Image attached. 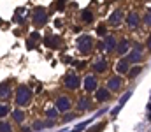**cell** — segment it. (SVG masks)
I'll return each instance as SVG.
<instances>
[{"label":"cell","mask_w":151,"mask_h":132,"mask_svg":"<svg viewBox=\"0 0 151 132\" xmlns=\"http://www.w3.org/2000/svg\"><path fill=\"white\" fill-rule=\"evenodd\" d=\"M32 99H34L32 88L28 87V85H18L16 92H14V104H16V107H21L23 109V107L30 106Z\"/></svg>","instance_id":"cell-1"},{"label":"cell","mask_w":151,"mask_h":132,"mask_svg":"<svg viewBox=\"0 0 151 132\" xmlns=\"http://www.w3.org/2000/svg\"><path fill=\"white\" fill-rule=\"evenodd\" d=\"M76 48L81 55H90L93 53V48H95V41L90 34H81L77 39H76Z\"/></svg>","instance_id":"cell-2"},{"label":"cell","mask_w":151,"mask_h":132,"mask_svg":"<svg viewBox=\"0 0 151 132\" xmlns=\"http://www.w3.org/2000/svg\"><path fill=\"white\" fill-rule=\"evenodd\" d=\"M63 87L70 92H77L79 88L83 87V78L76 72V71H69L63 78Z\"/></svg>","instance_id":"cell-3"},{"label":"cell","mask_w":151,"mask_h":132,"mask_svg":"<svg viewBox=\"0 0 151 132\" xmlns=\"http://www.w3.org/2000/svg\"><path fill=\"white\" fill-rule=\"evenodd\" d=\"M72 107H74V102H72V99L69 95H58L55 99V109L60 115H65V113L72 111Z\"/></svg>","instance_id":"cell-4"},{"label":"cell","mask_w":151,"mask_h":132,"mask_svg":"<svg viewBox=\"0 0 151 132\" xmlns=\"http://www.w3.org/2000/svg\"><path fill=\"white\" fill-rule=\"evenodd\" d=\"M125 60H127L130 65H139V63L144 60L142 46H141V44H134V46H132V49L128 51V55L125 56Z\"/></svg>","instance_id":"cell-5"},{"label":"cell","mask_w":151,"mask_h":132,"mask_svg":"<svg viewBox=\"0 0 151 132\" xmlns=\"http://www.w3.org/2000/svg\"><path fill=\"white\" fill-rule=\"evenodd\" d=\"M123 85H125V79H123V76H118V74L109 76L107 81H106V88H107L111 93H118V92L123 88Z\"/></svg>","instance_id":"cell-6"},{"label":"cell","mask_w":151,"mask_h":132,"mask_svg":"<svg viewBox=\"0 0 151 132\" xmlns=\"http://www.w3.org/2000/svg\"><path fill=\"white\" fill-rule=\"evenodd\" d=\"M99 87H100V85H99L97 74H86V76L83 78V90H84L86 93H95Z\"/></svg>","instance_id":"cell-7"},{"label":"cell","mask_w":151,"mask_h":132,"mask_svg":"<svg viewBox=\"0 0 151 132\" xmlns=\"http://www.w3.org/2000/svg\"><path fill=\"white\" fill-rule=\"evenodd\" d=\"M141 23H142V19H141L139 12L130 11L128 14H125V27H127L128 30H137V28L141 27Z\"/></svg>","instance_id":"cell-8"},{"label":"cell","mask_w":151,"mask_h":132,"mask_svg":"<svg viewBox=\"0 0 151 132\" xmlns=\"http://www.w3.org/2000/svg\"><path fill=\"white\" fill-rule=\"evenodd\" d=\"M47 19H49V16H47L46 9H42V7H37V9H34V14H32V21H34V25H35L37 28H42V27L47 23Z\"/></svg>","instance_id":"cell-9"},{"label":"cell","mask_w":151,"mask_h":132,"mask_svg":"<svg viewBox=\"0 0 151 132\" xmlns=\"http://www.w3.org/2000/svg\"><path fill=\"white\" fill-rule=\"evenodd\" d=\"M93 100L90 99V95H79L77 100H76V107H77V113H84V111H91L93 109Z\"/></svg>","instance_id":"cell-10"},{"label":"cell","mask_w":151,"mask_h":132,"mask_svg":"<svg viewBox=\"0 0 151 132\" xmlns=\"http://www.w3.org/2000/svg\"><path fill=\"white\" fill-rule=\"evenodd\" d=\"M132 49V44L130 41L127 39V37H121V39H118V44H116V51H114V55L118 56V58H125L127 55H128V51Z\"/></svg>","instance_id":"cell-11"},{"label":"cell","mask_w":151,"mask_h":132,"mask_svg":"<svg viewBox=\"0 0 151 132\" xmlns=\"http://www.w3.org/2000/svg\"><path fill=\"white\" fill-rule=\"evenodd\" d=\"M125 23V12H123V9H114L113 12H111V16L107 18V25L109 27H121Z\"/></svg>","instance_id":"cell-12"},{"label":"cell","mask_w":151,"mask_h":132,"mask_svg":"<svg viewBox=\"0 0 151 132\" xmlns=\"http://www.w3.org/2000/svg\"><path fill=\"white\" fill-rule=\"evenodd\" d=\"M91 69H93V74H104L109 71V62L106 56H99L93 63H91Z\"/></svg>","instance_id":"cell-13"},{"label":"cell","mask_w":151,"mask_h":132,"mask_svg":"<svg viewBox=\"0 0 151 132\" xmlns=\"http://www.w3.org/2000/svg\"><path fill=\"white\" fill-rule=\"evenodd\" d=\"M93 99H95V102L104 104V102H109V100L113 99V93H111L106 87H99L97 88V92L93 93Z\"/></svg>","instance_id":"cell-14"},{"label":"cell","mask_w":151,"mask_h":132,"mask_svg":"<svg viewBox=\"0 0 151 132\" xmlns=\"http://www.w3.org/2000/svg\"><path fill=\"white\" fill-rule=\"evenodd\" d=\"M116 44H118V37L113 35V34H107V35L104 37V41H102V49L111 55V53L116 51Z\"/></svg>","instance_id":"cell-15"},{"label":"cell","mask_w":151,"mask_h":132,"mask_svg":"<svg viewBox=\"0 0 151 132\" xmlns=\"http://www.w3.org/2000/svg\"><path fill=\"white\" fill-rule=\"evenodd\" d=\"M25 120H27V113L21 107H14L11 111V122H14L18 125H25Z\"/></svg>","instance_id":"cell-16"},{"label":"cell","mask_w":151,"mask_h":132,"mask_svg":"<svg viewBox=\"0 0 151 132\" xmlns=\"http://www.w3.org/2000/svg\"><path fill=\"white\" fill-rule=\"evenodd\" d=\"M114 71H116L118 76H127L128 71H130V63H128L125 58H119V60L116 62V65H114Z\"/></svg>","instance_id":"cell-17"},{"label":"cell","mask_w":151,"mask_h":132,"mask_svg":"<svg viewBox=\"0 0 151 132\" xmlns=\"http://www.w3.org/2000/svg\"><path fill=\"white\" fill-rule=\"evenodd\" d=\"M12 88L9 85V81H2L0 83V102H7V99L12 95Z\"/></svg>","instance_id":"cell-18"},{"label":"cell","mask_w":151,"mask_h":132,"mask_svg":"<svg viewBox=\"0 0 151 132\" xmlns=\"http://www.w3.org/2000/svg\"><path fill=\"white\" fill-rule=\"evenodd\" d=\"M11 111L12 107L7 102H0V120H5L7 116H11Z\"/></svg>","instance_id":"cell-19"},{"label":"cell","mask_w":151,"mask_h":132,"mask_svg":"<svg viewBox=\"0 0 151 132\" xmlns=\"http://www.w3.org/2000/svg\"><path fill=\"white\" fill-rule=\"evenodd\" d=\"M141 72H142V65H132L127 76H128L130 79H135V78H137V76H139Z\"/></svg>","instance_id":"cell-20"},{"label":"cell","mask_w":151,"mask_h":132,"mask_svg":"<svg viewBox=\"0 0 151 132\" xmlns=\"http://www.w3.org/2000/svg\"><path fill=\"white\" fill-rule=\"evenodd\" d=\"M0 132H14L12 122H9L7 118L5 120H0Z\"/></svg>","instance_id":"cell-21"},{"label":"cell","mask_w":151,"mask_h":132,"mask_svg":"<svg viewBox=\"0 0 151 132\" xmlns=\"http://www.w3.org/2000/svg\"><path fill=\"white\" fill-rule=\"evenodd\" d=\"M130 95H132V92H125V93L121 95V99H119V104H118V107H116V109H113V116H114V115H118V111H119V109H121V106H123V104H125V102H127V100L130 99Z\"/></svg>","instance_id":"cell-22"},{"label":"cell","mask_w":151,"mask_h":132,"mask_svg":"<svg viewBox=\"0 0 151 132\" xmlns=\"http://www.w3.org/2000/svg\"><path fill=\"white\" fill-rule=\"evenodd\" d=\"M79 116V113L77 111H69V113H65V115H62V123H69V122H72Z\"/></svg>","instance_id":"cell-23"},{"label":"cell","mask_w":151,"mask_h":132,"mask_svg":"<svg viewBox=\"0 0 151 132\" xmlns=\"http://www.w3.org/2000/svg\"><path fill=\"white\" fill-rule=\"evenodd\" d=\"M81 19H83V23H91V21H93V12H91L90 9H83Z\"/></svg>","instance_id":"cell-24"},{"label":"cell","mask_w":151,"mask_h":132,"mask_svg":"<svg viewBox=\"0 0 151 132\" xmlns=\"http://www.w3.org/2000/svg\"><path fill=\"white\" fill-rule=\"evenodd\" d=\"M44 43L47 44L49 48H58V37H55V35H46V37H44Z\"/></svg>","instance_id":"cell-25"},{"label":"cell","mask_w":151,"mask_h":132,"mask_svg":"<svg viewBox=\"0 0 151 132\" xmlns=\"http://www.w3.org/2000/svg\"><path fill=\"white\" fill-rule=\"evenodd\" d=\"M60 116V113L55 109V107H49V109H46V118L47 120H56Z\"/></svg>","instance_id":"cell-26"},{"label":"cell","mask_w":151,"mask_h":132,"mask_svg":"<svg viewBox=\"0 0 151 132\" xmlns=\"http://www.w3.org/2000/svg\"><path fill=\"white\" fill-rule=\"evenodd\" d=\"M142 23H144L146 27H150V28H151V7H148L146 14H144V18H142Z\"/></svg>","instance_id":"cell-27"},{"label":"cell","mask_w":151,"mask_h":132,"mask_svg":"<svg viewBox=\"0 0 151 132\" xmlns=\"http://www.w3.org/2000/svg\"><path fill=\"white\" fill-rule=\"evenodd\" d=\"M42 129H46V125H44V122H42V120H37V122H34V125H32V131H34V132L42 131Z\"/></svg>","instance_id":"cell-28"},{"label":"cell","mask_w":151,"mask_h":132,"mask_svg":"<svg viewBox=\"0 0 151 132\" xmlns=\"http://www.w3.org/2000/svg\"><path fill=\"white\" fill-rule=\"evenodd\" d=\"M97 34L104 39V37L107 35V28H106V25H99V27H97Z\"/></svg>","instance_id":"cell-29"},{"label":"cell","mask_w":151,"mask_h":132,"mask_svg":"<svg viewBox=\"0 0 151 132\" xmlns=\"http://www.w3.org/2000/svg\"><path fill=\"white\" fill-rule=\"evenodd\" d=\"M104 127H106V123H97V125L90 127V129H88V132H100Z\"/></svg>","instance_id":"cell-30"},{"label":"cell","mask_w":151,"mask_h":132,"mask_svg":"<svg viewBox=\"0 0 151 132\" xmlns=\"http://www.w3.org/2000/svg\"><path fill=\"white\" fill-rule=\"evenodd\" d=\"M39 37H40V35H39L37 32H32V34H30V43H28V46H32V43L35 46V43L39 41Z\"/></svg>","instance_id":"cell-31"},{"label":"cell","mask_w":151,"mask_h":132,"mask_svg":"<svg viewBox=\"0 0 151 132\" xmlns=\"http://www.w3.org/2000/svg\"><path fill=\"white\" fill-rule=\"evenodd\" d=\"M88 123H90V122H83V123H79V125H77V127H76L72 132H81L83 129H84V127H86V125H88Z\"/></svg>","instance_id":"cell-32"},{"label":"cell","mask_w":151,"mask_h":132,"mask_svg":"<svg viewBox=\"0 0 151 132\" xmlns=\"http://www.w3.org/2000/svg\"><path fill=\"white\" fill-rule=\"evenodd\" d=\"M21 132H34V131H32V127H25V125H21Z\"/></svg>","instance_id":"cell-33"},{"label":"cell","mask_w":151,"mask_h":132,"mask_svg":"<svg viewBox=\"0 0 151 132\" xmlns=\"http://www.w3.org/2000/svg\"><path fill=\"white\" fill-rule=\"evenodd\" d=\"M146 48H148V51H151V35L148 37V41H146Z\"/></svg>","instance_id":"cell-34"},{"label":"cell","mask_w":151,"mask_h":132,"mask_svg":"<svg viewBox=\"0 0 151 132\" xmlns=\"http://www.w3.org/2000/svg\"><path fill=\"white\" fill-rule=\"evenodd\" d=\"M148 111H150V115H151V104H148Z\"/></svg>","instance_id":"cell-35"},{"label":"cell","mask_w":151,"mask_h":132,"mask_svg":"<svg viewBox=\"0 0 151 132\" xmlns=\"http://www.w3.org/2000/svg\"><path fill=\"white\" fill-rule=\"evenodd\" d=\"M146 2H151V0H146Z\"/></svg>","instance_id":"cell-36"}]
</instances>
